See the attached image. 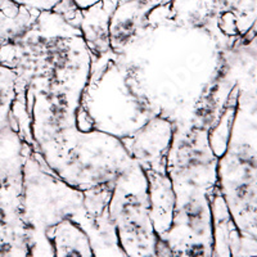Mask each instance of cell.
<instances>
[{"instance_id": "cell-1", "label": "cell", "mask_w": 257, "mask_h": 257, "mask_svg": "<svg viewBox=\"0 0 257 257\" xmlns=\"http://www.w3.org/2000/svg\"><path fill=\"white\" fill-rule=\"evenodd\" d=\"M134 164L125 144L117 138L104 133L80 132L56 174L71 187L85 190L103 183L114 184Z\"/></svg>"}, {"instance_id": "cell-2", "label": "cell", "mask_w": 257, "mask_h": 257, "mask_svg": "<svg viewBox=\"0 0 257 257\" xmlns=\"http://www.w3.org/2000/svg\"><path fill=\"white\" fill-rule=\"evenodd\" d=\"M171 123L156 118L138 133L132 146V157L143 170L167 171L166 157L171 144Z\"/></svg>"}, {"instance_id": "cell-3", "label": "cell", "mask_w": 257, "mask_h": 257, "mask_svg": "<svg viewBox=\"0 0 257 257\" xmlns=\"http://www.w3.org/2000/svg\"><path fill=\"white\" fill-rule=\"evenodd\" d=\"M117 4V0H100L89 8L81 9L79 29L86 48L96 57L112 53L109 43V22Z\"/></svg>"}, {"instance_id": "cell-4", "label": "cell", "mask_w": 257, "mask_h": 257, "mask_svg": "<svg viewBox=\"0 0 257 257\" xmlns=\"http://www.w3.org/2000/svg\"><path fill=\"white\" fill-rule=\"evenodd\" d=\"M148 180L151 220L158 237L171 229L175 211V193L167 171L143 170Z\"/></svg>"}, {"instance_id": "cell-5", "label": "cell", "mask_w": 257, "mask_h": 257, "mask_svg": "<svg viewBox=\"0 0 257 257\" xmlns=\"http://www.w3.org/2000/svg\"><path fill=\"white\" fill-rule=\"evenodd\" d=\"M148 13L135 0L117 4L109 22V43L112 52H121L139 35L143 27L149 26Z\"/></svg>"}, {"instance_id": "cell-6", "label": "cell", "mask_w": 257, "mask_h": 257, "mask_svg": "<svg viewBox=\"0 0 257 257\" xmlns=\"http://www.w3.org/2000/svg\"><path fill=\"white\" fill-rule=\"evenodd\" d=\"M210 210L213 239H215L213 247L216 248V251L212 252V254H226V256L235 254L237 256V248H242L244 245V238L240 237L239 230L234 225L228 205L217 188L212 193Z\"/></svg>"}, {"instance_id": "cell-7", "label": "cell", "mask_w": 257, "mask_h": 257, "mask_svg": "<svg viewBox=\"0 0 257 257\" xmlns=\"http://www.w3.org/2000/svg\"><path fill=\"white\" fill-rule=\"evenodd\" d=\"M39 11L21 6L17 15H8L0 9V45L13 44L24 38L39 17Z\"/></svg>"}, {"instance_id": "cell-8", "label": "cell", "mask_w": 257, "mask_h": 257, "mask_svg": "<svg viewBox=\"0 0 257 257\" xmlns=\"http://www.w3.org/2000/svg\"><path fill=\"white\" fill-rule=\"evenodd\" d=\"M12 2L18 6L35 9L39 12H45V11H53L63 0H12Z\"/></svg>"}, {"instance_id": "cell-9", "label": "cell", "mask_w": 257, "mask_h": 257, "mask_svg": "<svg viewBox=\"0 0 257 257\" xmlns=\"http://www.w3.org/2000/svg\"><path fill=\"white\" fill-rule=\"evenodd\" d=\"M135 2H137L147 13H149L152 9H155L156 7L169 4L171 0H135Z\"/></svg>"}, {"instance_id": "cell-10", "label": "cell", "mask_w": 257, "mask_h": 257, "mask_svg": "<svg viewBox=\"0 0 257 257\" xmlns=\"http://www.w3.org/2000/svg\"><path fill=\"white\" fill-rule=\"evenodd\" d=\"M73 3L76 4L77 8L80 9H86L89 8V7L94 6L95 3H98V2H100V0H72ZM118 3H122V2H126V0H117Z\"/></svg>"}]
</instances>
